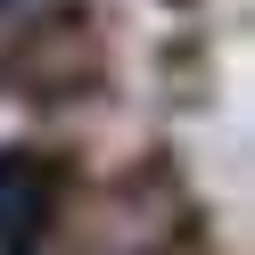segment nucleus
Wrapping results in <instances>:
<instances>
[{"label":"nucleus","mask_w":255,"mask_h":255,"mask_svg":"<svg viewBox=\"0 0 255 255\" xmlns=\"http://www.w3.org/2000/svg\"><path fill=\"white\" fill-rule=\"evenodd\" d=\"M58 198H66V173L33 148H8L0 156V255H41L58 222Z\"/></svg>","instance_id":"nucleus-1"}]
</instances>
